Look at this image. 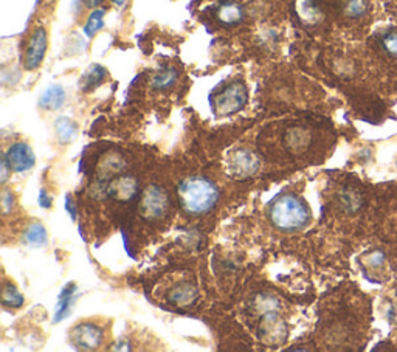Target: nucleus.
<instances>
[{"mask_svg":"<svg viewBox=\"0 0 397 352\" xmlns=\"http://www.w3.org/2000/svg\"><path fill=\"white\" fill-rule=\"evenodd\" d=\"M102 27H105V11L95 10L89 16V19H87V24L84 27V33L89 36V38H92V36L97 32H100Z\"/></svg>","mask_w":397,"mask_h":352,"instance_id":"20","label":"nucleus"},{"mask_svg":"<svg viewBox=\"0 0 397 352\" xmlns=\"http://www.w3.org/2000/svg\"><path fill=\"white\" fill-rule=\"evenodd\" d=\"M217 18L225 25H236L244 18V10L242 6L234 2H227L219 6Z\"/></svg>","mask_w":397,"mask_h":352,"instance_id":"10","label":"nucleus"},{"mask_svg":"<svg viewBox=\"0 0 397 352\" xmlns=\"http://www.w3.org/2000/svg\"><path fill=\"white\" fill-rule=\"evenodd\" d=\"M25 244L30 247H42L47 244V230L43 229V225L41 224H33L27 229L24 234Z\"/></svg>","mask_w":397,"mask_h":352,"instance_id":"12","label":"nucleus"},{"mask_svg":"<svg viewBox=\"0 0 397 352\" xmlns=\"http://www.w3.org/2000/svg\"><path fill=\"white\" fill-rule=\"evenodd\" d=\"M56 134L58 138H60L61 143H70L73 140V137L76 135V124L73 123L67 116H61V119H58L56 124Z\"/></svg>","mask_w":397,"mask_h":352,"instance_id":"15","label":"nucleus"},{"mask_svg":"<svg viewBox=\"0 0 397 352\" xmlns=\"http://www.w3.org/2000/svg\"><path fill=\"white\" fill-rule=\"evenodd\" d=\"M271 222L283 231H298L307 225L311 215L306 203L297 196H281L270 210Z\"/></svg>","mask_w":397,"mask_h":352,"instance_id":"2","label":"nucleus"},{"mask_svg":"<svg viewBox=\"0 0 397 352\" xmlns=\"http://www.w3.org/2000/svg\"><path fill=\"white\" fill-rule=\"evenodd\" d=\"M258 168L260 158L258 156H255L252 151L241 149L234 154V157L231 158V170L236 172V175H242V177L255 174L258 171Z\"/></svg>","mask_w":397,"mask_h":352,"instance_id":"8","label":"nucleus"},{"mask_svg":"<svg viewBox=\"0 0 397 352\" xmlns=\"http://www.w3.org/2000/svg\"><path fill=\"white\" fill-rule=\"evenodd\" d=\"M247 87L242 83H236V81H234V83L229 84L222 92L216 95L215 109L220 115H231L241 111V109L247 104Z\"/></svg>","mask_w":397,"mask_h":352,"instance_id":"3","label":"nucleus"},{"mask_svg":"<svg viewBox=\"0 0 397 352\" xmlns=\"http://www.w3.org/2000/svg\"><path fill=\"white\" fill-rule=\"evenodd\" d=\"M65 92L61 86H50L48 89L41 95L39 106L47 111H56L64 104Z\"/></svg>","mask_w":397,"mask_h":352,"instance_id":"9","label":"nucleus"},{"mask_svg":"<svg viewBox=\"0 0 397 352\" xmlns=\"http://www.w3.org/2000/svg\"><path fill=\"white\" fill-rule=\"evenodd\" d=\"M107 72L101 65H92V67L87 70V73L83 78V90H92L95 87L100 86L102 83V79L106 78Z\"/></svg>","mask_w":397,"mask_h":352,"instance_id":"17","label":"nucleus"},{"mask_svg":"<svg viewBox=\"0 0 397 352\" xmlns=\"http://www.w3.org/2000/svg\"><path fill=\"white\" fill-rule=\"evenodd\" d=\"M344 13L354 19L362 18L366 13V0H344Z\"/></svg>","mask_w":397,"mask_h":352,"instance_id":"21","label":"nucleus"},{"mask_svg":"<svg viewBox=\"0 0 397 352\" xmlns=\"http://www.w3.org/2000/svg\"><path fill=\"white\" fill-rule=\"evenodd\" d=\"M39 205H41L42 208H50L51 197L48 196V193L46 191V189H41V193H39Z\"/></svg>","mask_w":397,"mask_h":352,"instance_id":"23","label":"nucleus"},{"mask_svg":"<svg viewBox=\"0 0 397 352\" xmlns=\"http://www.w3.org/2000/svg\"><path fill=\"white\" fill-rule=\"evenodd\" d=\"M67 205H69V207H70V196H67ZM69 211H70L72 217H73V219H75V216H76V215H75V211H73V208H69Z\"/></svg>","mask_w":397,"mask_h":352,"instance_id":"25","label":"nucleus"},{"mask_svg":"<svg viewBox=\"0 0 397 352\" xmlns=\"http://www.w3.org/2000/svg\"><path fill=\"white\" fill-rule=\"evenodd\" d=\"M380 47L389 56L397 57V28H389L380 36Z\"/></svg>","mask_w":397,"mask_h":352,"instance_id":"19","label":"nucleus"},{"mask_svg":"<svg viewBox=\"0 0 397 352\" xmlns=\"http://www.w3.org/2000/svg\"><path fill=\"white\" fill-rule=\"evenodd\" d=\"M197 297V292L193 287V285L189 284H180L175 287L171 293V302L175 304H180V306H185V304H191L196 299Z\"/></svg>","mask_w":397,"mask_h":352,"instance_id":"16","label":"nucleus"},{"mask_svg":"<svg viewBox=\"0 0 397 352\" xmlns=\"http://www.w3.org/2000/svg\"><path fill=\"white\" fill-rule=\"evenodd\" d=\"M137 191V183L134 179L124 177L116 180L112 187H110V193H112L116 199L120 201H129Z\"/></svg>","mask_w":397,"mask_h":352,"instance_id":"11","label":"nucleus"},{"mask_svg":"<svg viewBox=\"0 0 397 352\" xmlns=\"http://www.w3.org/2000/svg\"><path fill=\"white\" fill-rule=\"evenodd\" d=\"M2 304L5 307H14V309H18V307L24 304V297L20 295V292L14 287L13 284H5Z\"/></svg>","mask_w":397,"mask_h":352,"instance_id":"18","label":"nucleus"},{"mask_svg":"<svg viewBox=\"0 0 397 352\" xmlns=\"http://www.w3.org/2000/svg\"><path fill=\"white\" fill-rule=\"evenodd\" d=\"M46 51H47V32L46 28L39 27L33 32L30 42H28L25 60H24L25 69L27 70L38 69L43 61Z\"/></svg>","mask_w":397,"mask_h":352,"instance_id":"5","label":"nucleus"},{"mask_svg":"<svg viewBox=\"0 0 397 352\" xmlns=\"http://www.w3.org/2000/svg\"><path fill=\"white\" fill-rule=\"evenodd\" d=\"M169 207L168 194L159 187H151L144 191L142 197V203H140V211L142 216L146 219H159L165 216Z\"/></svg>","mask_w":397,"mask_h":352,"instance_id":"4","label":"nucleus"},{"mask_svg":"<svg viewBox=\"0 0 397 352\" xmlns=\"http://www.w3.org/2000/svg\"><path fill=\"white\" fill-rule=\"evenodd\" d=\"M112 2H114L115 5H123L124 0H112Z\"/></svg>","mask_w":397,"mask_h":352,"instance_id":"26","label":"nucleus"},{"mask_svg":"<svg viewBox=\"0 0 397 352\" xmlns=\"http://www.w3.org/2000/svg\"><path fill=\"white\" fill-rule=\"evenodd\" d=\"M76 292V285L75 284H67L65 287L62 289L61 295H60V303H58V309H56V320L55 321H60L61 318H64L65 315L69 313L70 309V304L73 302V295H75Z\"/></svg>","mask_w":397,"mask_h":352,"instance_id":"14","label":"nucleus"},{"mask_svg":"<svg viewBox=\"0 0 397 352\" xmlns=\"http://www.w3.org/2000/svg\"><path fill=\"white\" fill-rule=\"evenodd\" d=\"M73 346L84 351L97 349L102 343V332L98 326L92 323H83L72 331Z\"/></svg>","mask_w":397,"mask_h":352,"instance_id":"6","label":"nucleus"},{"mask_svg":"<svg viewBox=\"0 0 397 352\" xmlns=\"http://www.w3.org/2000/svg\"><path fill=\"white\" fill-rule=\"evenodd\" d=\"M87 6H98L102 0H84Z\"/></svg>","mask_w":397,"mask_h":352,"instance_id":"24","label":"nucleus"},{"mask_svg":"<svg viewBox=\"0 0 397 352\" xmlns=\"http://www.w3.org/2000/svg\"><path fill=\"white\" fill-rule=\"evenodd\" d=\"M6 165L10 166L13 172H24L28 171L34 165V154L32 148L25 143H16L6 151L5 157Z\"/></svg>","mask_w":397,"mask_h":352,"instance_id":"7","label":"nucleus"},{"mask_svg":"<svg viewBox=\"0 0 397 352\" xmlns=\"http://www.w3.org/2000/svg\"><path fill=\"white\" fill-rule=\"evenodd\" d=\"M13 203H14V199H13L11 193L5 191V193H4V196H2V205H4V208H5V212L11 211V208H13Z\"/></svg>","mask_w":397,"mask_h":352,"instance_id":"22","label":"nucleus"},{"mask_svg":"<svg viewBox=\"0 0 397 352\" xmlns=\"http://www.w3.org/2000/svg\"><path fill=\"white\" fill-rule=\"evenodd\" d=\"M179 78V73L173 67L163 69L161 72H159L156 76L152 79V87L156 90H166L169 87H173L175 81Z\"/></svg>","mask_w":397,"mask_h":352,"instance_id":"13","label":"nucleus"},{"mask_svg":"<svg viewBox=\"0 0 397 352\" xmlns=\"http://www.w3.org/2000/svg\"><path fill=\"white\" fill-rule=\"evenodd\" d=\"M182 207L193 215H203L215 207L219 199L216 185L208 179L194 177L183 182L179 189Z\"/></svg>","mask_w":397,"mask_h":352,"instance_id":"1","label":"nucleus"}]
</instances>
